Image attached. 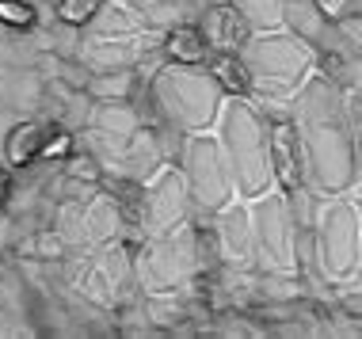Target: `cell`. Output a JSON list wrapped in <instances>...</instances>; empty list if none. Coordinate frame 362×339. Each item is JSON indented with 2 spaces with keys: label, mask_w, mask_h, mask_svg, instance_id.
Listing matches in <instances>:
<instances>
[{
  "label": "cell",
  "mask_w": 362,
  "mask_h": 339,
  "mask_svg": "<svg viewBox=\"0 0 362 339\" xmlns=\"http://www.w3.org/2000/svg\"><path fill=\"white\" fill-rule=\"evenodd\" d=\"M252 206V256L259 275H293L298 270V218L282 187L267 191Z\"/></svg>",
  "instance_id": "ba28073f"
},
{
  "label": "cell",
  "mask_w": 362,
  "mask_h": 339,
  "mask_svg": "<svg viewBox=\"0 0 362 339\" xmlns=\"http://www.w3.org/2000/svg\"><path fill=\"white\" fill-rule=\"evenodd\" d=\"M130 84H134L130 69H119V73H95L92 95H100V100H126V95H130Z\"/></svg>",
  "instance_id": "cb8c5ba5"
},
{
  "label": "cell",
  "mask_w": 362,
  "mask_h": 339,
  "mask_svg": "<svg viewBox=\"0 0 362 339\" xmlns=\"http://www.w3.org/2000/svg\"><path fill=\"white\" fill-rule=\"evenodd\" d=\"M358 187H362V126H358Z\"/></svg>",
  "instance_id": "f1b7e54d"
},
{
  "label": "cell",
  "mask_w": 362,
  "mask_h": 339,
  "mask_svg": "<svg viewBox=\"0 0 362 339\" xmlns=\"http://www.w3.org/2000/svg\"><path fill=\"white\" fill-rule=\"evenodd\" d=\"M214 133H218L225 160H229L237 198L256 202L279 187L275 153H271V119L263 114V107L252 95H229L218 114Z\"/></svg>",
  "instance_id": "7a4b0ae2"
},
{
  "label": "cell",
  "mask_w": 362,
  "mask_h": 339,
  "mask_svg": "<svg viewBox=\"0 0 362 339\" xmlns=\"http://www.w3.org/2000/svg\"><path fill=\"white\" fill-rule=\"evenodd\" d=\"M8 191H12V176H8V172H0V202L8 198Z\"/></svg>",
  "instance_id": "83f0119b"
},
{
  "label": "cell",
  "mask_w": 362,
  "mask_h": 339,
  "mask_svg": "<svg viewBox=\"0 0 362 339\" xmlns=\"http://www.w3.org/2000/svg\"><path fill=\"white\" fill-rule=\"evenodd\" d=\"M214 232H218V259L229 270H256V256H252V206L237 198L214 214Z\"/></svg>",
  "instance_id": "4fadbf2b"
},
{
  "label": "cell",
  "mask_w": 362,
  "mask_h": 339,
  "mask_svg": "<svg viewBox=\"0 0 362 339\" xmlns=\"http://www.w3.org/2000/svg\"><path fill=\"white\" fill-rule=\"evenodd\" d=\"M229 100L210 65L164 61L149 76V103L156 122L183 133H206L218 126V114Z\"/></svg>",
  "instance_id": "3957f363"
},
{
  "label": "cell",
  "mask_w": 362,
  "mask_h": 339,
  "mask_svg": "<svg viewBox=\"0 0 362 339\" xmlns=\"http://www.w3.org/2000/svg\"><path fill=\"white\" fill-rule=\"evenodd\" d=\"M317 4L325 8V16H328V19H336V23L351 12V0H317Z\"/></svg>",
  "instance_id": "484cf974"
},
{
  "label": "cell",
  "mask_w": 362,
  "mask_h": 339,
  "mask_svg": "<svg viewBox=\"0 0 362 339\" xmlns=\"http://www.w3.org/2000/svg\"><path fill=\"white\" fill-rule=\"evenodd\" d=\"M199 267H202L199 229L191 225L164 232V237H145L141 248L134 251V282L153 297L183 290L199 275Z\"/></svg>",
  "instance_id": "52a82bcc"
},
{
  "label": "cell",
  "mask_w": 362,
  "mask_h": 339,
  "mask_svg": "<svg viewBox=\"0 0 362 339\" xmlns=\"http://www.w3.org/2000/svg\"><path fill=\"white\" fill-rule=\"evenodd\" d=\"M160 31L145 27L130 8L103 0V8L95 12V19L81 31V61L92 73H119L134 69L138 61H145L149 50H160Z\"/></svg>",
  "instance_id": "8992f818"
},
{
  "label": "cell",
  "mask_w": 362,
  "mask_h": 339,
  "mask_svg": "<svg viewBox=\"0 0 362 339\" xmlns=\"http://www.w3.org/2000/svg\"><path fill=\"white\" fill-rule=\"evenodd\" d=\"M0 23H12V27H31V23H35L31 4H19V0H0Z\"/></svg>",
  "instance_id": "d4e9b609"
},
{
  "label": "cell",
  "mask_w": 362,
  "mask_h": 339,
  "mask_svg": "<svg viewBox=\"0 0 362 339\" xmlns=\"http://www.w3.org/2000/svg\"><path fill=\"white\" fill-rule=\"evenodd\" d=\"M290 119L301 145L305 187L317 198H339L358 191V122L347 88L328 73H313L293 95Z\"/></svg>",
  "instance_id": "6da1fadb"
},
{
  "label": "cell",
  "mask_w": 362,
  "mask_h": 339,
  "mask_svg": "<svg viewBox=\"0 0 362 339\" xmlns=\"http://www.w3.org/2000/svg\"><path fill=\"white\" fill-rule=\"evenodd\" d=\"M313 267L328 286H355L362 278V210L355 195L320 198L313 218Z\"/></svg>",
  "instance_id": "5b68a950"
},
{
  "label": "cell",
  "mask_w": 362,
  "mask_h": 339,
  "mask_svg": "<svg viewBox=\"0 0 362 339\" xmlns=\"http://www.w3.org/2000/svg\"><path fill=\"white\" fill-rule=\"evenodd\" d=\"M65 149H69V138L62 133V138H50V141L42 145V157H46V160H54V157H65Z\"/></svg>",
  "instance_id": "4316f807"
},
{
  "label": "cell",
  "mask_w": 362,
  "mask_h": 339,
  "mask_svg": "<svg viewBox=\"0 0 362 339\" xmlns=\"http://www.w3.org/2000/svg\"><path fill=\"white\" fill-rule=\"evenodd\" d=\"M233 4L252 23V31H275V27H282V0H233Z\"/></svg>",
  "instance_id": "44dd1931"
},
{
  "label": "cell",
  "mask_w": 362,
  "mask_h": 339,
  "mask_svg": "<svg viewBox=\"0 0 362 339\" xmlns=\"http://www.w3.org/2000/svg\"><path fill=\"white\" fill-rule=\"evenodd\" d=\"M160 50L168 61H183V65H210V54H214L206 35H202L199 23H191V19H183V23H175L164 31Z\"/></svg>",
  "instance_id": "e0dca14e"
},
{
  "label": "cell",
  "mask_w": 362,
  "mask_h": 339,
  "mask_svg": "<svg viewBox=\"0 0 362 339\" xmlns=\"http://www.w3.org/2000/svg\"><path fill=\"white\" fill-rule=\"evenodd\" d=\"M42 126L38 122H23V126H16L12 133H8V141H4V157L8 164H27V160H35V157H42Z\"/></svg>",
  "instance_id": "d6986e66"
},
{
  "label": "cell",
  "mask_w": 362,
  "mask_h": 339,
  "mask_svg": "<svg viewBox=\"0 0 362 339\" xmlns=\"http://www.w3.org/2000/svg\"><path fill=\"white\" fill-rule=\"evenodd\" d=\"M180 172L187 179V191L194 198V210L199 214H221L225 206L237 202V183H233L229 160H225V149L218 141V133H187L180 153Z\"/></svg>",
  "instance_id": "9c48e42d"
},
{
  "label": "cell",
  "mask_w": 362,
  "mask_h": 339,
  "mask_svg": "<svg viewBox=\"0 0 362 339\" xmlns=\"http://www.w3.org/2000/svg\"><path fill=\"white\" fill-rule=\"evenodd\" d=\"M339 84L347 88V100H351V111H355V122L362 126V54H351L347 61H344Z\"/></svg>",
  "instance_id": "7402d4cb"
},
{
  "label": "cell",
  "mask_w": 362,
  "mask_h": 339,
  "mask_svg": "<svg viewBox=\"0 0 362 339\" xmlns=\"http://www.w3.org/2000/svg\"><path fill=\"white\" fill-rule=\"evenodd\" d=\"M194 198L187 191V179H183L180 164H168L160 168L149 183H141V198H138V232L145 237H164V232H175L183 225H191Z\"/></svg>",
  "instance_id": "30bf717a"
},
{
  "label": "cell",
  "mask_w": 362,
  "mask_h": 339,
  "mask_svg": "<svg viewBox=\"0 0 362 339\" xmlns=\"http://www.w3.org/2000/svg\"><path fill=\"white\" fill-rule=\"evenodd\" d=\"M100 8H103V0H57V19L65 27H88Z\"/></svg>",
  "instance_id": "603a6c76"
},
{
  "label": "cell",
  "mask_w": 362,
  "mask_h": 339,
  "mask_svg": "<svg viewBox=\"0 0 362 339\" xmlns=\"http://www.w3.org/2000/svg\"><path fill=\"white\" fill-rule=\"evenodd\" d=\"M282 27L313 42L317 50L336 35V19H328L317 0H282Z\"/></svg>",
  "instance_id": "2e32d148"
},
{
  "label": "cell",
  "mask_w": 362,
  "mask_h": 339,
  "mask_svg": "<svg viewBox=\"0 0 362 339\" xmlns=\"http://www.w3.org/2000/svg\"><path fill=\"white\" fill-rule=\"evenodd\" d=\"M210 69L214 76L221 81V88L229 95H252V81H248V69L237 54H214L210 57Z\"/></svg>",
  "instance_id": "ffe728a7"
},
{
  "label": "cell",
  "mask_w": 362,
  "mask_h": 339,
  "mask_svg": "<svg viewBox=\"0 0 362 339\" xmlns=\"http://www.w3.org/2000/svg\"><path fill=\"white\" fill-rule=\"evenodd\" d=\"M237 57L248 69L252 95L256 100H275V103H293V95L305 88V81L320 69L317 46L286 31V27L252 31L248 42L237 50Z\"/></svg>",
  "instance_id": "277c9868"
},
{
  "label": "cell",
  "mask_w": 362,
  "mask_h": 339,
  "mask_svg": "<svg viewBox=\"0 0 362 339\" xmlns=\"http://www.w3.org/2000/svg\"><path fill=\"white\" fill-rule=\"evenodd\" d=\"M115 4L130 8L145 27H153V31H160V35L168 31V27L183 23V19H191L187 0H115Z\"/></svg>",
  "instance_id": "ac0fdd59"
},
{
  "label": "cell",
  "mask_w": 362,
  "mask_h": 339,
  "mask_svg": "<svg viewBox=\"0 0 362 339\" xmlns=\"http://www.w3.org/2000/svg\"><path fill=\"white\" fill-rule=\"evenodd\" d=\"M271 153H275V176L282 191H298L305 187V172H301V145L293 119H271Z\"/></svg>",
  "instance_id": "9a60e30c"
},
{
  "label": "cell",
  "mask_w": 362,
  "mask_h": 339,
  "mask_svg": "<svg viewBox=\"0 0 362 339\" xmlns=\"http://www.w3.org/2000/svg\"><path fill=\"white\" fill-rule=\"evenodd\" d=\"M194 23H199L202 35H206V42H210L214 54H237L240 46L248 42V35H252V23L237 12V4H233V0L206 4Z\"/></svg>",
  "instance_id": "5bb4252c"
},
{
  "label": "cell",
  "mask_w": 362,
  "mask_h": 339,
  "mask_svg": "<svg viewBox=\"0 0 362 339\" xmlns=\"http://www.w3.org/2000/svg\"><path fill=\"white\" fill-rule=\"evenodd\" d=\"M122 229V214H119V202L95 195L92 202L62 214V240H69L73 248H107L111 240H119Z\"/></svg>",
  "instance_id": "7c38bea8"
},
{
  "label": "cell",
  "mask_w": 362,
  "mask_h": 339,
  "mask_svg": "<svg viewBox=\"0 0 362 339\" xmlns=\"http://www.w3.org/2000/svg\"><path fill=\"white\" fill-rule=\"evenodd\" d=\"M141 119L134 107H126L122 100H100V107L88 114V126H84V138H88V149L92 157L100 160L103 172H115L122 179L126 172V160H130V149L138 145L141 138Z\"/></svg>",
  "instance_id": "8fae6325"
}]
</instances>
